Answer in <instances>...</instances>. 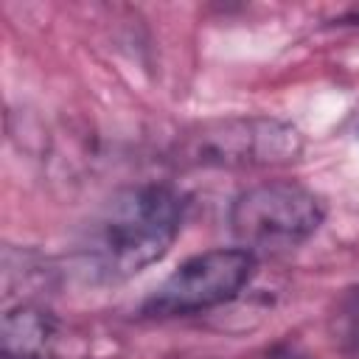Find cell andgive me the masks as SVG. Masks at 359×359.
<instances>
[{
  "label": "cell",
  "instance_id": "6da1fadb",
  "mask_svg": "<svg viewBox=\"0 0 359 359\" xmlns=\"http://www.w3.org/2000/svg\"><path fill=\"white\" fill-rule=\"evenodd\" d=\"M182 227V199L174 188L140 182L115 191L84 230L81 266L93 280L115 283L160 261Z\"/></svg>",
  "mask_w": 359,
  "mask_h": 359
},
{
  "label": "cell",
  "instance_id": "7a4b0ae2",
  "mask_svg": "<svg viewBox=\"0 0 359 359\" xmlns=\"http://www.w3.org/2000/svg\"><path fill=\"white\" fill-rule=\"evenodd\" d=\"M325 219L323 199L300 182L269 180L241 191L227 213L233 236L244 250L283 252L311 238Z\"/></svg>",
  "mask_w": 359,
  "mask_h": 359
},
{
  "label": "cell",
  "instance_id": "3957f363",
  "mask_svg": "<svg viewBox=\"0 0 359 359\" xmlns=\"http://www.w3.org/2000/svg\"><path fill=\"white\" fill-rule=\"evenodd\" d=\"M300 132L275 118H224L188 132L177 143V160L205 168H261L300 154Z\"/></svg>",
  "mask_w": 359,
  "mask_h": 359
},
{
  "label": "cell",
  "instance_id": "277c9868",
  "mask_svg": "<svg viewBox=\"0 0 359 359\" xmlns=\"http://www.w3.org/2000/svg\"><path fill=\"white\" fill-rule=\"evenodd\" d=\"M255 255L244 247H219L182 261L140 306L146 317H182L233 300L252 278Z\"/></svg>",
  "mask_w": 359,
  "mask_h": 359
},
{
  "label": "cell",
  "instance_id": "5b68a950",
  "mask_svg": "<svg viewBox=\"0 0 359 359\" xmlns=\"http://www.w3.org/2000/svg\"><path fill=\"white\" fill-rule=\"evenodd\" d=\"M3 359H59V323L39 306H17L3 317Z\"/></svg>",
  "mask_w": 359,
  "mask_h": 359
},
{
  "label": "cell",
  "instance_id": "8992f818",
  "mask_svg": "<svg viewBox=\"0 0 359 359\" xmlns=\"http://www.w3.org/2000/svg\"><path fill=\"white\" fill-rule=\"evenodd\" d=\"M328 325L337 348L345 356H359V286L342 292Z\"/></svg>",
  "mask_w": 359,
  "mask_h": 359
}]
</instances>
